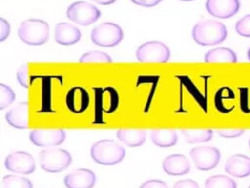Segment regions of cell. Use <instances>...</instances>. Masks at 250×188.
<instances>
[{"label": "cell", "mask_w": 250, "mask_h": 188, "mask_svg": "<svg viewBox=\"0 0 250 188\" xmlns=\"http://www.w3.org/2000/svg\"><path fill=\"white\" fill-rule=\"evenodd\" d=\"M226 25L216 20H202L192 28L193 40L202 46H212L222 43L227 38Z\"/></svg>", "instance_id": "cell-1"}, {"label": "cell", "mask_w": 250, "mask_h": 188, "mask_svg": "<svg viewBox=\"0 0 250 188\" xmlns=\"http://www.w3.org/2000/svg\"><path fill=\"white\" fill-rule=\"evenodd\" d=\"M125 155V149L110 139L99 140L91 147L92 159L97 164L103 165L116 164L124 159Z\"/></svg>", "instance_id": "cell-2"}, {"label": "cell", "mask_w": 250, "mask_h": 188, "mask_svg": "<svg viewBox=\"0 0 250 188\" xmlns=\"http://www.w3.org/2000/svg\"><path fill=\"white\" fill-rule=\"evenodd\" d=\"M19 38L28 45H42L45 44L50 35V27L47 22L39 19H28L19 26Z\"/></svg>", "instance_id": "cell-3"}, {"label": "cell", "mask_w": 250, "mask_h": 188, "mask_svg": "<svg viewBox=\"0 0 250 188\" xmlns=\"http://www.w3.org/2000/svg\"><path fill=\"white\" fill-rule=\"evenodd\" d=\"M38 158L41 168L50 173H58L66 169L72 161L70 153L61 148L44 149L39 153Z\"/></svg>", "instance_id": "cell-4"}, {"label": "cell", "mask_w": 250, "mask_h": 188, "mask_svg": "<svg viewBox=\"0 0 250 188\" xmlns=\"http://www.w3.org/2000/svg\"><path fill=\"white\" fill-rule=\"evenodd\" d=\"M123 39L122 28L114 23L105 22L95 26L91 31V40L101 47H114Z\"/></svg>", "instance_id": "cell-5"}, {"label": "cell", "mask_w": 250, "mask_h": 188, "mask_svg": "<svg viewBox=\"0 0 250 188\" xmlns=\"http://www.w3.org/2000/svg\"><path fill=\"white\" fill-rule=\"evenodd\" d=\"M170 49L161 41H147L141 44L137 51V60L141 63H166L170 59Z\"/></svg>", "instance_id": "cell-6"}, {"label": "cell", "mask_w": 250, "mask_h": 188, "mask_svg": "<svg viewBox=\"0 0 250 188\" xmlns=\"http://www.w3.org/2000/svg\"><path fill=\"white\" fill-rule=\"evenodd\" d=\"M101 11L86 1H77L70 4L66 10V17L79 25H90L97 22Z\"/></svg>", "instance_id": "cell-7"}, {"label": "cell", "mask_w": 250, "mask_h": 188, "mask_svg": "<svg viewBox=\"0 0 250 188\" xmlns=\"http://www.w3.org/2000/svg\"><path fill=\"white\" fill-rule=\"evenodd\" d=\"M189 155L195 167L203 171L215 168L221 158L219 149L213 146H197L190 150Z\"/></svg>", "instance_id": "cell-8"}, {"label": "cell", "mask_w": 250, "mask_h": 188, "mask_svg": "<svg viewBox=\"0 0 250 188\" xmlns=\"http://www.w3.org/2000/svg\"><path fill=\"white\" fill-rule=\"evenodd\" d=\"M4 164L8 170L16 173L30 174L35 170V162L32 155L23 151L10 153Z\"/></svg>", "instance_id": "cell-9"}, {"label": "cell", "mask_w": 250, "mask_h": 188, "mask_svg": "<svg viewBox=\"0 0 250 188\" xmlns=\"http://www.w3.org/2000/svg\"><path fill=\"white\" fill-rule=\"evenodd\" d=\"M29 140L38 147H54L62 144L65 140L63 129H42L36 128L30 131Z\"/></svg>", "instance_id": "cell-10"}, {"label": "cell", "mask_w": 250, "mask_h": 188, "mask_svg": "<svg viewBox=\"0 0 250 188\" xmlns=\"http://www.w3.org/2000/svg\"><path fill=\"white\" fill-rule=\"evenodd\" d=\"M206 11L219 19L233 17L240 8L239 0H206Z\"/></svg>", "instance_id": "cell-11"}, {"label": "cell", "mask_w": 250, "mask_h": 188, "mask_svg": "<svg viewBox=\"0 0 250 188\" xmlns=\"http://www.w3.org/2000/svg\"><path fill=\"white\" fill-rule=\"evenodd\" d=\"M67 109L74 114L85 112L90 103L88 91L81 86H74L68 90L65 98Z\"/></svg>", "instance_id": "cell-12"}, {"label": "cell", "mask_w": 250, "mask_h": 188, "mask_svg": "<svg viewBox=\"0 0 250 188\" xmlns=\"http://www.w3.org/2000/svg\"><path fill=\"white\" fill-rule=\"evenodd\" d=\"M63 182L66 188H93L96 175L88 168H77L65 175Z\"/></svg>", "instance_id": "cell-13"}, {"label": "cell", "mask_w": 250, "mask_h": 188, "mask_svg": "<svg viewBox=\"0 0 250 188\" xmlns=\"http://www.w3.org/2000/svg\"><path fill=\"white\" fill-rule=\"evenodd\" d=\"M162 169L168 175H184L189 172L190 164L183 154H172L162 162Z\"/></svg>", "instance_id": "cell-14"}, {"label": "cell", "mask_w": 250, "mask_h": 188, "mask_svg": "<svg viewBox=\"0 0 250 188\" xmlns=\"http://www.w3.org/2000/svg\"><path fill=\"white\" fill-rule=\"evenodd\" d=\"M225 170L233 177L243 178L250 175V158L242 155L235 154L230 156L226 164Z\"/></svg>", "instance_id": "cell-15"}, {"label": "cell", "mask_w": 250, "mask_h": 188, "mask_svg": "<svg viewBox=\"0 0 250 188\" xmlns=\"http://www.w3.org/2000/svg\"><path fill=\"white\" fill-rule=\"evenodd\" d=\"M54 37L61 45H72L81 38V32L75 25L68 23H59L55 26Z\"/></svg>", "instance_id": "cell-16"}, {"label": "cell", "mask_w": 250, "mask_h": 188, "mask_svg": "<svg viewBox=\"0 0 250 188\" xmlns=\"http://www.w3.org/2000/svg\"><path fill=\"white\" fill-rule=\"evenodd\" d=\"M5 119L9 125L18 129H26L28 127V103L21 102L10 109Z\"/></svg>", "instance_id": "cell-17"}, {"label": "cell", "mask_w": 250, "mask_h": 188, "mask_svg": "<svg viewBox=\"0 0 250 188\" xmlns=\"http://www.w3.org/2000/svg\"><path fill=\"white\" fill-rule=\"evenodd\" d=\"M116 137L123 144L129 147H139L143 145L146 138V132L143 129H118Z\"/></svg>", "instance_id": "cell-18"}, {"label": "cell", "mask_w": 250, "mask_h": 188, "mask_svg": "<svg viewBox=\"0 0 250 188\" xmlns=\"http://www.w3.org/2000/svg\"><path fill=\"white\" fill-rule=\"evenodd\" d=\"M206 63H236V54L229 48L218 47L209 50L204 56Z\"/></svg>", "instance_id": "cell-19"}, {"label": "cell", "mask_w": 250, "mask_h": 188, "mask_svg": "<svg viewBox=\"0 0 250 188\" xmlns=\"http://www.w3.org/2000/svg\"><path fill=\"white\" fill-rule=\"evenodd\" d=\"M152 143L160 148H168L176 145L177 133L174 129H153L150 132Z\"/></svg>", "instance_id": "cell-20"}, {"label": "cell", "mask_w": 250, "mask_h": 188, "mask_svg": "<svg viewBox=\"0 0 250 188\" xmlns=\"http://www.w3.org/2000/svg\"><path fill=\"white\" fill-rule=\"evenodd\" d=\"M182 134L185 137L187 143L195 144L201 142H207L213 137V130L209 128H201V129H190L184 128L182 129Z\"/></svg>", "instance_id": "cell-21"}, {"label": "cell", "mask_w": 250, "mask_h": 188, "mask_svg": "<svg viewBox=\"0 0 250 188\" xmlns=\"http://www.w3.org/2000/svg\"><path fill=\"white\" fill-rule=\"evenodd\" d=\"M204 188H236V183L227 175L218 174L208 177L205 180Z\"/></svg>", "instance_id": "cell-22"}, {"label": "cell", "mask_w": 250, "mask_h": 188, "mask_svg": "<svg viewBox=\"0 0 250 188\" xmlns=\"http://www.w3.org/2000/svg\"><path fill=\"white\" fill-rule=\"evenodd\" d=\"M3 188H32L33 184L32 182L22 176L19 175H13V174H8L3 177L2 180Z\"/></svg>", "instance_id": "cell-23"}, {"label": "cell", "mask_w": 250, "mask_h": 188, "mask_svg": "<svg viewBox=\"0 0 250 188\" xmlns=\"http://www.w3.org/2000/svg\"><path fill=\"white\" fill-rule=\"evenodd\" d=\"M80 63H111L112 59L104 52L93 50L84 53L80 59Z\"/></svg>", "instance_id": "cell-24"}, {"label": "cell", "mask_w": 250, "mask_h": 188, "mask_svg": "<svg viewBox=\"0 0 250 188\" xmlns=\"http://www.w3.org/2000/svg\"><path fill=\"white\" fill-rule=\"evenodd\" d=\"M16 98L15 92L12 88L4 83L0 84V110H4L10 106Z\"/></svg>", "instance_id": "cell-25"}, {"label": "cell", "mask_w": 250, "mask_h": 188, "mask_svg": "<svg viewBox=\"0 0 250 188\" xmlns=\"http://www.w3.org/2000/svg\"><path fill=\"white\" fill-rule=\"evenodd\" d=\"M235 31L244 37H250V14L243 16L235 24Z\"/></svg>", "instance_id": "cell-26"}, {"label": "cell", "mask_w": 250, "mask_h": 188, "mask_svg": "<svg viewBox=\"0 0 250 188\" xmlns=\"http://www.w3.org/2000/svg\"><path fill=\"white\" fill-rule=\"evenodd\" d=\"M16 76H17V80L19 81V83L22 87H24V88L29 87L30 79H29V76H28V65L27 64H22L18 69Z\"/></svg>", "instance_id": "cell-27"}, {"label": "cell", "mask_w": 250, "mask_h": 188, "mask_svg": "<svg viewBox=\"0 0 250 188\" xmlns=\"http://www.w3.org/2000/svg\"><path fill=\"white\" fill-rule=\"evenodd\" d=\"M245 130L242 128H221L217 132L220 136L225 138H235L240 136Z\"/></svg>", "instance_id": "cell-28"}, {"label": "cell", "mask_w": 250, "mask_h": 188, "mask_svg": "<svg viewBox=\"0 0 250 188\" xmlns=\"http://www.w3.org/2000/svg\"><path fill=\"white\" fill-rule=\"evenodd\" d=\"M139 188H168L167 184L159 179H149L142 183Z\"/></svg>", "instance_id": "cell-29"}, {"label": "cell", "mask_w": 250, "mask_h": 188, "mask_svg": "<svg viewBox=\"0 0 250 188\" xmlns=\"http://www.w3.org/2000/svg\"><path fill=\"white\" fill-rule=\"evenodd\" d=\"M11 26L8 21L4 18L0 19V41H4L10 34Z\"/></svg>", "instance_id": "cell-30"}, {"label": "cell", "mask_w": 250, "mask_h": 188, "mask_svg": "<svg viewBox=\"0 0 250 188\" xmlns=\"http://www.w3.org/2000/svg\"><path fill=\"white\" fill-rule=\"evenodd\" d=\"M173 188H199V185L196 181L191 179H183L175 182Z\"/></svg>", "instance_id": "cell-31"}, {"label": "cell", "mask_w": 250, "mask_h": 188, "mask_svg": "<svg viewBox=\"0 0 250 188\" xmlns=\"http://www.w3.org/2000/svg\"><path fill=\"white\" fill-rule=\"evenodd\" d=\"M133 3H135L136 5L142 6V7H146V8H150L153 6H156L157 4H159L162 0H131Z\"/></svg>", "instance_id": "cell-32"}, {"label": "cell", "mask_w": 250, "mask_h": 188, "mask_svg": "<svg viewBox=\"0 0 250 188\" xmlns=\"http://www.w3.org/2000/svg\"><path fill=\"white\" fill-rule=\"evenodd\" d=\"M92 1L100 5H110V4H113L116 0H92Z\"/></svg>", "instance_id": "cell-33"}, {"label": "cell", "mask_w": 250, "mask_h": 188, "mask_svg": "<svg viewBox=\"0 0 250 188\" xmlns=\"http://www.w3.org/2000/svg\"><path fill=\"white\" fill-rule=\"evenodd\" d=\"M247 57H248V60L250 61V47H249V49L247 51Z\"/></svg>", "instance_id": "cell-34"}, {"label": "cell", "mask_w": 250, "mask_h": 188, "mask_svg": "<svg viewBox=\"0 0 250 188\" xmlns=\"http://www.w3.org/2000/svg\"><path fill=\"white\" fill-rule=\"evenodd\" d=\"M181 1H192V0H181Z\"/></svg>", "instance_id": "cell-35"}, {"label": "cell", "mask_w": 250, "mask_h": 188, "mask_svg": "<svg viewBox=\"0 0 250 188\" xmlns=\"http://www.w3.org/2000/svg\"><path fill=\"white\" fill-rule=\"evenodd\" d=\"M249 148H250V138H249Z\"/></svg>", "instance_id": "cell-36"}, {"label": "cell", "mask_w": 250, "mask_h": 188, "mask_svg": "<svg viewBox=\"0 0 250 188\" xmlns=\"http://www.w3.org/2000/svg\"><path fill=\"white\" fill-rule=\"evenodd\" d=\"M248 188H250V185H249V187H248Z\"/></svg>", "instance_id": "cell-37"}]
</instances>
